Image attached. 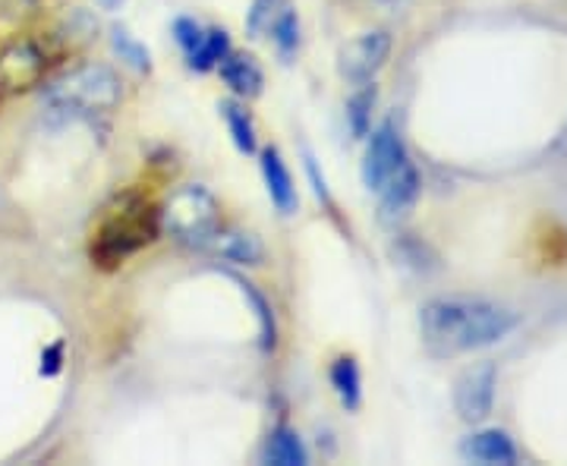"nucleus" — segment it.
I'll return each instance as SVG.
<instances>
[{
    "label": "nucleus",
    "instance_id": "obj_19",
    "mask_svg": "<svg viewBox=\"0 0 567 466\" xmlns=\"http://www.w3.org/2000/svg\"><path fill=\"white\" fill-rule=\"evenodd\" d=\"M227 54H230V39H227V32H224V29L215 25V29H205V39L203 44H199V51H196L193 58H186V61H189L193 70L205 73V70L218 66Z\"/></svg>",
    "mask_w": 567,
    "mask_h": 466
},
{
    "label": "nucleus",
    "instance_id": "obj_1",
    "mask_svg": "<svg viewBox=\"0 0 567 466\" xmlns=\"http://www.w3.org/2000/svg\"><path fill=\"white\" fill-rule=\"evenodd\" d=\"M514 328H517V315L488 300L447 297L425 303L420 312L425 350L442 360L502 344Z\"/></svg>",
    "mask_w": 567,
    "mask_h": 466
},
{
    "label": "nucleus",
    "instance_id": "obj_9",
    "mask_svg": "<svg viewBox=\"0 0 567 466\" xmlns=\"http://www.w3.org/2000/svg\"><path fill=\"white\" fill-rule=\"evenodd\" d=\"M461 454L470 464L486 466H514L520 460L514 438L507 432H502V428H483V432L470 435L461 445Z\"/></svg>",
    "mask_w": 567,
    "mask_h": 466
},
{
    "label": "nucleus",
    "instance_id": "obj_20",
    "mask_svg": "<svg viewBox=\"0 0 567 466\" xmlns=\"http://www.w3.org/2000/svg\"><path fill=\"white\" fill-rule=\"evenodd\" d=\"M111 44H114V51L121 54V61L130 63L133 70H140V73H148V70H152V54H148V48H145L126 25H114V29H111Z\"/></svg>",
    "mask_w": 567,
    "mask_h": 466
},
{
    "label": "nucleus",
    "instance_id": "obj_23",
    "mask_svg": "<svg viewBox=\"0 0 567 466\" xmlns=\"http://www.w3.org/2000/svg\"><path fill=\"white\" fill-rule=\"evenodd\" d=\"M174 39H177V44H181L183 54H186V58H193V54L199 51V44H203L205 29L196 20H186V17H183V20L174 22Z\"/></svg>",
    "mask_w": 567,
    "mask_h": 466
},
{
    "label": "nucleus",
    "instance_id": "obj_11",
    "mask_svg": "<svg viewBox=\"0 0 567 466\" xmlns=\"http://www.w3.org/2000/svg\"><path fill=\"white\" fill-rule=\"evenodd\" d=\"M420 189H423V183H420V174H416V167H413V162H410L404 170H398V174H394V177L379 189L382 215H385L388 221L404 218L406 211L416 205V199H420Z\"/></svg>",
    "mask_w": 567,
    "mask_h": 466
},
{
    "label": "nucleus",
    "instance_id": "obj_3",
    "mask_svg": "<svg viewBox=\"0 0 567 466\" xmlns=\"http://www.w3.org/2000/svg\"><path fill=\"white\" fill-rule=\"evenodd\" d=\"M158 234H162V211L140 196H126L95 227L89 256L99 268L114 271L130 256H136L148 244H155Z\"/></svg>",
    "mask_w": 567,
    "mask_h": 466
},
{
    "label": "nucleus",
    "instance_id": "obj_10",
    "mask_svg": "<svg viewBox=\"0 0 567 466\" xmlns=\"http://www.w3.org/2000/svg\"><path fill=\"white\" fill-rule=\"evenodd\" d=\"M203 249H208L212 256H218L224 262L234 265H259L265 256L262 240L256 234H249V230H237V227H230V230L218 227Z\"/></svg>",
    "mask_w": 567,
    "mask_h": 466
},
{
    "label": "nucleus",
    "instance_id": "obj_26",
    "mask_svg": "<svg viewBox=\"0 0 567 466\" xmlns=\"http://www.w3.org/2000/svg\"><path fill=\"white\" fill-rule=\"evenodd\" d=\"M123 3H126V0H99V7H102V10H121Z\"/></svg>",
    "mask_w": 567,
    "mask_h": 466
},
{
    "label": "nucleus",
    "instance_id": "obj_16",
    "mask_svg": "<svg viewBox=\"0 0 567 466\" xmlns=\"http://www.w3.org/2000/svg\"><path fill=\"white\" fill-rule=\"evenodd\" d=\"M218 111H221L224 123H227V133H230L234 145L244 155H252L256 152V123H252V114L246 111V104L227 99V102L218 104Z\"/></svg>",
    "mask_w": 567,
    "mask_h": 466
},
{
    "label": "nucleus",
    "instance_id": "obj_22",
    "mask_svg": "<svg viewBox=\"0 0 567 466\" xmlns=\"http://www.w3.org/2000/svg\"><path fill=\"white\" fill-rule=\"evenodd\" d=\"M234 284L240 287L246 297L252 300V306H256V315H259V334H262V346L265 350H271V346H275V341H278V328H275L271 306H268V300H265L262 293H256V287L252 284H246V281H240V278H234Z\"/></svg>",
    "mask_w": 567,
    "mask_h": 466
},
{
    "label": "nucleus",
    "instance_id": "obj_14",
    "mask_svg": "<svg viewBox=\"0 0 567 466\" xmlns=\"http://www.w3.org/2000/svg\"><path fill=\"white\" fill-rule=\"evenodd\" d=\"M328 379H331V387L347 410H360V404H363V375H360V365L353 356H338L328 369Z\"/></svg>",
    "mask_w": 567,
    "mask_h": 466
},
{
    "label": "nucleus",
    "instance_id": "obj_5",
    "mask_svg": "<svg viewBox=\"0 0 567 466\" xmlns=\"http://www.w3.org/2000/svg\"><path fill=\"white\" fill-rule=\"evenodd\" d=\"M48 54L35 39H10L0 48V92L20 95L44 80Z\"/></svg>",
    "mask_w": 567,
    "mask_h": 466
},
{
    "label": "nucleus",
    "instance_id": "obj_2",
    "mask_svg": "<svg viewBox=\"0 0 567 466\" xmlns=\"http://www.w3.org/2000/svg\"><path fill=\"white\" fill-rule=\"evenodd\" d=\"M123 99L121 76L104 63H82L48 85L44 114L54 123L95 121L117 111Z\"/></svg>",
    "mask_w": 567,
    "mask_h": 466
},
{
    "label": "nucleus",
    "instance_id": "obj_13",
    "mask_svg": "<svg viewBox=\"0 0 567 466\" xmlns=\"http://www.w3.org/2000/svg\"><path fill=\"white\" fill-rule=\"evenodd\" d=\"M218 70H221V80L230 85V92H237L240 99H259L262 95L265 76L262 70H259V63L252 61L249 54H234L230 51L218 63Z\"/></svg>",
    "mask_w": 567,
    "mask_h": 466
},
{
    "label": "nucleus",
    "instance_id": "obj_15",
    "mask_svg": "<svg viewBox=\"0 0 567 466\" xmlns=\"http://www.w3.org/2000/svg\"><path fill=\"white\" fill-rule=\"evenodd\" d=\"M309 460L303 442L293 428L278 426L268 435V445H265V464L275 466H303Z\"/></svg>",
    "mask_w": 567,
    "mask_h": 466
},
{
    "label": "nucleus",
    "instance_id": "obj_7",
    "mask_svg": "<svg viewBox=\"0 0 567 466\" xmlns=\"http://www.w3.org/2000/svg\"><path fill=\"white\" fill-rule=\"evenodd\" d=\"M391 54V35L375 29V32H363L357 39H350L341 44L338 51V73L341 80L353 82V85H363L379 76V70L388 63Z\"/></svg>",
    "mask_w": 567,
    "mask_h": 466
},
{
    "label": "nucleus",
    "instance_id": "obj_21",
    "mask_svg": "<svg viewBox=\"0 0 567 466\" xmlns=\"http://www.w3.org/2000/svg\"><path fill=\"white\" fill-rule=\"evenodd\" d=\"M271 41H275V48L281 51V58H290V54L300 48V17H297L293 3L284 10L281 20L275 22V29H271Z\"/></svg>",
    "mask_w": 567,
    "mask_h": 466
},
{
    "label": "nucleus",
    "instance_id": "obj_12",
    "mask_svg": "<svg viewBox=\"0 0 567 466\" xmlns=\"http://www.w3.org/2000/svg\"><path fill=\"white\" fill-rule=\"evenodd\" d=\"M262 174L275 208L281 215H293L297 211V183H293V174H290V167H287L278 148H265L262 152Z\"/></svg>",
    "mask_w": 567,
    "mask_h": 466
},
{
    "label": "nucleus",
    "instance_id": "obj_24",
    "mask_svg": "<svg viewBox=\"0 0 567 466\" xmlns=\"http://www.w3.org/2000/svg\"><path fill=\"white\" fill-rule=\"evenodd\" d=\"M61 365H63V344H54V346H48L44 353H41V375H58L61 372Z\"/></svg>",
    "mask_w": 567,
    "mask_h": 466
},
{
    "label": "nucleus",
    "instance_id": "obj_6",
    "mask_svg": "<svg viewBox=\"0 0 567 466\" xmlns=\"http://www.w3.org/2000/svg\"><path fill=\"white\" fill-rule=\"evenodd\" d=\"M410 164V155H406L404 139L401 133L394 130V123L385 121L382 126H375L369 133V145H365V158H363V183L379 193L398 170H404Z\"/></svg>",
    "mask_w": 567,
    "mask_h": 466
},
{
    "label": "nucleus",
    "instance_id": "obj_25",
    "mask_svg": "<svg viewBox=\"0 0 567 466\" xmlns=\"http://www.w3.org/2000/svg\"><path fill=\"white\" fill-rule=\"evenodd\" d=\"M306 170H309V177H312V183H316V196H319V199H328V186H324V177H319L312 155H306Z\"/></svg>",
    "mask_w": 567,
    "mask_h": 466
},
{
    "label": "nucleus",
    "instance_id": "obj_17",
    "mask_svg": "<svg viewBox=\"0 0 567 466\" xmlns=\"http://www.w3.org/2000/svg\"><path fill=\"white\" fill-rule=\"evenodd\" d=\"M290 7V0H252L249 13H246V32L252 41L271 39L275 22L281 20V13Z\"/></svg>",
    "mask_w": 567,
    "mask_h": 466
},
{
    "label": "nucleus",
    "instance_id": "obj_8",
    "mask_svg": "<svg viewBox=\"0 0 567 466\" xmlns=\"http://www.w3.org/2000/svg\"><path fill=\"white\" fill-rule=\"evenodd\" d=\"M495 387H498V372L492 363L466 369L454 385V410L461 413V420L483 423L495 406Z\"/></svg>",
    "mask_w": 567,
    "mask_h": 466
},
{
    "label": "nucleus",
    "instance_id": "obj_18",
    "mask_svg": "<svg viewBox=\"0 0 567 466\" xmlns=\"http://www.w3.org/2000/svg\"><path fill=\"white\" fill-rule=\"evenodd\" d=\"M372 107H375V85L363 82L360 92L347 102V123H350V133L357 139H365L372 130Z\"/></svg>",
    "mask_w": 567,
    "mask_h": 466
},
{
    "label": "nucleus",
    "instance_id": "obj_4",
    "mask_svg": "<svg viewBox=\"0 0 567 466\" xmlns=\"http://www.w3.org/2000/svg\"><path fill=\"white\" fill-rule=\"evenodd\" d=\"M221 224V205L205 186H181L162 208V227L186 246L203 249Z\"/></svg>",
    "mask_w": 567,
    "mask_h": 466
}]
</instances>
